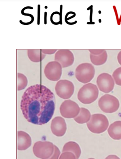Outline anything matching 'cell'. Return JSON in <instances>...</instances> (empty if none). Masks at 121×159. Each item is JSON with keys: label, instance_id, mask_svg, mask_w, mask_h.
<instances>
[{"label": "cell", "instance_id": "6da1fadb", "mask_svg": "<svg viewBox=\"0 0 121 159\" xmlns=\"http://www.w3.org/2000/svg\"><path fill=\"white\" fill-rule=\"evenodd\" d=\"M20 109L29 123L42 125L51 120L55 110L54 93L47 87L36 84L28 87L22 96Z\"/></svg>", "mask_w": 121, "mask_h": 159}, {"label": "cell", "instance_id": "7a4b0ae2", "mask_svg": "<svg viewBox=\"0 0 121 159\" xmlns=\"http://www.w3.org/2000/svg\"><path fill=\"white\" fill-rule=\"evenodd\" d=\"M99 90L95 84L89 83L83 86L78 93V99L83 104H89L98 98Z\"/></svg>", "mask_w": 121, "mask_h": 159}, {"label": "cell", "instance_id": "3957f363", "mask_svg": "<svg viewBox=\"0 0 121 159\" xmlns=\"http://www.w3.org/2000/svg\"><path fill=\"white\" fill-rule=\"evenodd\" d=\"M87 125L91 132L96 134H102L108 128L109 120L103 114H94L92 115Z\"/></svg>", "mask_w": 121, "mask_h": 159}, {"label": "cell", "instance_id": "277c9868", "mask_svg": "<svg viewBox=\"0 0 121 159\" xmlns=\"http://www.w3.org/2000/svg\"><path fill=\"white\" fill-rule=\"evenodd\" d=\"M95 70L93 65L89 63H83L79 65L75 70V77L80 83L86 84L94 78Z\"/></svg>", "mask_w": 121, "mask_h": 159}, {"label": "cell", "instance_id": "5b68a950", "mask_svg": "<svg viewBox=\"0 0 121 159\" xmlns=\"http://www.w3.org/2000/svg\"><path fill=\"white\" fill-rule=\"evenodd\" d=\"M54 152V145L51 142L38 141L35 143L33 152L35 156L41 159H48Z\"/></svg>", "mask_w": 121, "mask_h": 159}, {"label": "cell", "instance_id": "8992f818", "mask_svg": "<svg viewBox=\"0 0 121 159\" xmlns=\"http://www.w3.org/2000/svg\"><path fill=\"white\" fill-rule=\"evenodd\" d=\"M119 100L115 96L105 94L98 101V106L104 112L111 113L115 112L119 109Z\"/></svg>", "mask_w": 121, "mask_h": 159}, {"label": "cell", "instance_id": "52a82bcc", "mask_svg": "<svg viewBox=\"0 0 121 159\" xmlns=\"http://www.w3.org/2000/svg\"><path fill=\"white\" fill-rule=\"evenodd\" d=\"M56 93L60 98L63 99L70 98L75 92L73 83L67 80L58 81L55 86Z\"/></svg>", "mask_w": 121, "mask_h": 159}, {"label": "cell", "instance_id": "ba28073f", "mask_svg": "<svg viewBox=\"0 0 121 159\" xmlns=\"http://www.w3.org/2000/svg\"><path fill=\"white\" fill-rule=\"evenodd\" d=\"M80 108L75 102L68 100L64 101L60 107L61 114L64 118H76L80 111Z\"/></svg>", "mask_w": 121, "mask_h": 159}, {"label": "cell", "instance_id": "9c48e42d", "mask_svg": "<svg viewBox=\"0 0 121 159\" xmlns=\"http://www.w3.org/2000/svg\"><path fill=\"white\" fill-rule=\"evenodd\" d=\"M44 73L47 79L53 81H57L61 79L62 67L57 61H51L45 66Z\"/></svg>", "mask_w": 121, "mask_h": 159}, {"label": "cell", "instance_id": "30bf717a", "mask_svg": "<svg viewBox=\"0 0 121 159\" xmlns=\"http://www.w3.org/2000/svg\"><path fill=\"white\" fill-rule=\"evenodd\" d=\"M100 90L105 93L112 92L115 86V81L111 75L108 73H103L97 77L96 81Z\"/></svg>", "mask_w": 121, "mask_h": 159}, {"label": "cell", "instance_id": "8fae6325", "mask_svg": "<svg viewBox=\"0 0 121 159\" xmlns=\"http://www.w3.org/2000/svg\"><path fill=\"white\" fill-rule=\"evenodd\" d=\"M54 60L59 62L62 68L72 66L75 61L73 53L69 49H59L56 53Z\"/></svg>", "mask_w": 121, "mask_h": 159}, {"label": "cell", "instance_id": "7c38bea8", "mask_svg": "<svg viewBox=\"0 0 121 159\" xmlns=\"http://www.w3.org/2000/svg\"><path fill=\"white\" fill-rule=\"evenodd\" d=\"M51 129L52 133L55 136H63L67 130V125L65 120L59 116L54 118L52 121Z\"/></svg>", "mask_w": 121, "mask_h": 159}, {"label": "cell", "instance_id": "4fadbf2b", "mask_svg": "<svg viewBox=\"0 0 121 159\" xmlns=\"http://www.w3.org/2000/svg\"><path fill=\"white\" fill-rule=\"evenodd\" d=\"M32 145V139L27 133L23 131L18 132V149L24 151Z\"/></svg>", "mask_w": 121, "mask_h": 159}, {"label": "cell", "instance_id": "5bb4252c", "mask_svg": "<svg viewBox=\"0 0 121 159\" xmlns=\"http://www.w3.org/2000/svg\"><path fill=\"white\" fill-rule=\"evenodd\" d=\"M110 137L115 140L121 139V121H117L110 125L108 129Z\"/></svg>", "mask_w": 121, "mask_h": 159}, {"label": "cell", "instance_id": "9a60e30c", "mask_svg": "<svg viewBox=\"0 0 121 159\" xmlns=\"http://www.w3.org/2000/svg\"><path fill=\"white\" fill-rule=\"evenodd\" d=\"M70 152L76 156V159H79L81 155V151L80 146L75 142L70 141L64 145L62 152Z\"/></svg>", "mask_w": 121, "mask_h": 159}, {"label": "cell", "instance_id": "2e32d148", "mask_svg": "<svg viewBox=\"0 0 121 159\" xmlns=\"http://www.w3.org/2000/svg\"><path fill=\"white\" fill-rule=\"evenodd\" d=\"M29 59L32 62H39L42 61L46 55L44 54L40 49H29L27 50Z\"/></svg>", "mask_w": 121, "mask_h": 159}, {"label": "cell", "instance_id": "e0dca14e", "mask_svg": "<svg viewBox=\"0 0 121 159\" xmlns=\"http://www.w3.org/2000/svg\"><path fill=\"white\" fill-rule=\"evenodd\" d=\"M91 118V113L88 109L81 108L79 115L74 118L77 123L82 124L88 123Z\"/></svg>", "mask_w": 121, "mask_h": 159}, {"label": "cell", "instance_id": "ac0fdd59", "mask_svg": "<svg viewBox=\"0 0 121 159\" xmlns=\"http://www.w3.org/2000/svg\"><path fill=\"white\" fill-rule=\"evenodd\" d=\"M90 58L91 62L93 65L96 66H102L107 61L108 54L106 51L105 50L102 54L99 55H94L90 53Z\"/></svg>", "mask_w": 121, "mask_h": 159}, {"label": "cell", "instance_id": "d6986e66", "mask_svg": "<svg viewBox=\"0 0 121 159\" xmlns=\"http://www.w3.org/2000/svg\"><path fill=\"white\" fill-rule=\"evenodd\" d=\"M28 84V80L27 77L24 74L18 73L17 74V89L21 91L24 89Z\"/></svg>", "mask_w": 121, "mask_h": 159}, {"label": "cell", "instance_id": "ffe728a7", "mask_svg": "<svg viewBox=\"0 0 121 159\" xmlns=\"http://www.w3.org/2000/svg\"><path fill=\"white\" fill-rule=\"evenodd\" d=\"M50 21L54 25L62 24V13L58 11L53 13L50 16Z\"/></svg>", "mask_w": 121, "mask_h": 159}, {"label": "cell", "instance_id": "44dd1931", "mask_svg": "<svg viewBox=\"0 0 121 159\" xmlns=\"http://www.w3.org/2000/svg\"><path fill=\"white\" fill-rule=\"evenodd\" d=\"M112 76L115 84L121 86V67L118 68L114 71Z\"/></svg>", "mask_w": 121, "mask_h": 159}, {"label": "cell", "instance_id": "7402d4cb", "mask_svg": "<svg viewBox=\"0 0 121 159\" xmlns=\"http://www.w3.org/2000/svg\"><path fill=\"white\" fill-rule=\"evenodd\" d=\"M59 159H76V156L72 152H64L61 155Z\"/></svg>", "mask_w": 121, "mask_h": 159}, {"label": "cell", "instance_id": "603a6c76", "mask_svg": "<svg viewBox=\"0 0 121 159\" xmlns=\"http://www.w3.org/2000/svg\"><path fill=\"white\" fill-rule=\"evenodd\" d=\"M60 151L56 146L54 145V152L53 155L48 159H58L60 155Z\"/></svg>", "mask_w": 121, "mask_h": 159}, {"label": "cell", "instance_id": "cb8c5ba5", "mask_svg": "<svg viewBox=\"0 0 121 159\" xmlns=\"http://www.w3.org/2000/svg\"><path fill=\"white\" fill-rule=\"evenodd\" d=\"M89 52L91 54L94 55H99L102 54L105 51V49H89Z\"/></svg>", "mask_w": 121, "mask_h": 159}, {"label": "cell", "instance_id": "d4e9b609", "mask_svg": "<svg viewBox=\"0 0 121 159\" xmlns=\"http://www.w3.org/2000/svg\"><path fill=\"white\" fill-rule=\"evenodd\" d=\"M42 52L45 55H51L54 54L57 51V49H41Z\"/></svg>", "mask_w": 121, "mask_h": 159}, {"label": "cell", "instance_id": "484cf974", "mask_svg": "<svg viewBox=\"0 0 121 159\" xmlns=\"http://www.w3.org/2000/svg\"><path fill=\"white\" fill-rule=\"evenodd\" d=\"M105 159H120L118 156L114 155H109Z\"/></svg>", "mask_w": 121, "mask_h": 159}, {"label": "cell", "instance_id": "4316f807", "mask_svg": "<svg viewBox=\"0 0 121 159\" xmlns=\"http://www.w3.org/2000/svg\"><path fill=\"white\" fill-rule=\"evenodd\" d=\"M117 58H118V62L119 64V65L121 66V51L118 55V57H117Z\"/></svg>", "mask_w": 121, "mask_h": 159}, {"label": "cell", "instance_id": "83f0119b", "mask_svg": "<svg viewBox=\"0 0 121 159\" xmlns=\"http://www.w3.org/2000/svg\"><path fill=\"white\" fill-rule=\"evenodd\" d=\"M95 159L92 158H89V159Z\"/></svg>", "mask_w": 121, "mask_h": 159}]
</instances>
